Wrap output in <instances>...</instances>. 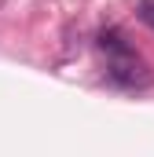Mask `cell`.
Here are the masks:
<instances>
[{"label":"cell","instance_id":"1","mask_svg":"<svg viewBox=\"0 0 154 157\" xmlns=\"http://www.w3.org/2000/svg\"><path fill=\"white\" fill-rule=\"evenodd\" d=\"M107 80L117 84V88H125V91H140V88H151L154 84V70L136 51H128V55H114L107 62Z\"/></svg>","mask_w":154,"mask_h":157},{"label":"cell","instance_id":"2","mask_svg":"<svg viewBox=\"0 0 154 157\" xmlns=\"http://www.w3.org/2000/svg\"><path fill=\"white\" fill-rule=\"evenodd\" d=\"M99 51H107V55L114 59V55H128V51H132V44L125 40L121 29H103V33H99Z\"/></svg>","mask_w":154,"mask_h":157},{"label":"cell","instance_id":"3","mask_svg":"<svg viewBox=\"0 0 154 157\" xmlns=\"http://www.w3.org/2000/svg\"><path fill=\"white\" fill-rule=\"evenodd\" d=\"M136 15H140V22H143V26H151V29H154V0H140Z\"/></svg>","mask_w":154,"mask_h":157}]
</instances>
